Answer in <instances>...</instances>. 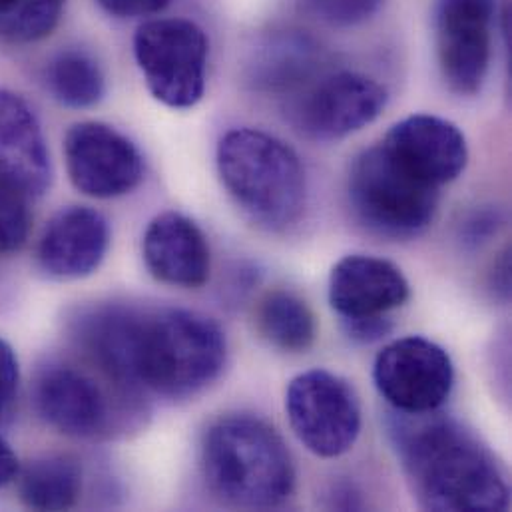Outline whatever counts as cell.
I'll use <instances>...</instances> for the list:
<instances>
[{
  "mask_svg": "<svg viewBox=\"0 0 512 512\" xmlns=\"http://www.w3.org/2000/svg\"><path fill=\"white\" fill-rule=\"evenodd\" d=\"M110 246L108 220L84 206L58 212L38 244L40 267L58 279H80L92 275L104 261Z\"/></svg>",
  "mask_w": 512,
  "mask_h": 512,
  "instance_id": "obj_17",
  "label": "cell"
},
{
  "mask_svg": "<svg viewBox=\"0 0 512 512\" xmlns=\"http://www.w3.org/2000/svg\"><path fill=\"white\" fill-rule=\"evenodd\" d=\"M507 224L501 208L481 206L469 212L459 224V240L467 250H477L487 246Z\"/></svg>",
  "mask_w": 512,
  "mask_h": 512,
  "instance_id": "obj_26",
  "label": "cell"
},
{
  "mask_svg": "<svg viewBox=\"0 0 512 512\" xmlns=\"http://www.w3.org/2000/svg\"><path fill=\"white\" fill-rule=\"evenodd\" d=\"M202 471L214 497L234 509H279L295 489L293 459L281 435L248 413L210 425L202 441Z\"/></svg>",
  "mask_w": 512,
  "mask_h": 512,
  "instance_id": "obj_2",
  "label": "cell"
},
{
  "mask_svg": "<svg viewBox=\"0 0 512 512\" xmlns=\"http://www.w3.org/2000/svg\"><path fill=\"white\" fill-rule=\"evenodd\" d=\"M136 62L152 96L170 108L196 106L206 90L208 38L192 20L156 18L134 36Z\"/></svg>",
  "mask_w": 512,
  "mask_h": 512,
  "instance_id": "obj_6",
  "label": "cell"
},
{
  "mask_svg": "<svg viewBox=\"0 0 512 512\" xmlns=\"http://www.w3.org/2000/svg\"><path fill=\"white\" fill-rule=\"evenodd\" d=\"M329 507H335V509H341V511L361 509V501L357 499V495H353V489L339 485V487L333 489L331 505H329Z\"/></svg>",
  "mask_w": 512,
  "mask_h": 512,
  "instance_id": "obj_31",
  "label": "cell"
},
{
  "mask_svg": "<svg viewBox=\"0 0 512 512\" xmlns=\"http://www.w3.org/2000/svg\"><path fill=\"white\" fill-rule=\"evenodd\" d=\"M144 311L126 305H96L72 321L82 355L122 389L138 387V341Z\"/></svg>",
  "mask_w": 512,
  "mask_h": 512,
  "instance_id": "obj_14",
  "label": "cell"
},
{
  "mask_svg": "<svg viewBox=\"0 0 512 512\" xmlns=\"http://www.w3.org/2000/svg\"><path fill=\"white\" fill-rule=\"evenodd\" d=\"M16 477L20 501L34 511H68L82 493V467L64 455L34 459Z\"/></svg>",
  "mask_w": 512,
  "mask_h": 512,
  "instance_id": "obj_20",
  "label": "cell"
},
{
  "mask_svg": "<svg viewBox=\"0 0 512 512\" xmlns=\"http://www.w3.org/2000/svg\"><path fill=\"white\" fill-rule=\"evenodd\" d=\"M343 331L355 343H375L393 331V319L389 315L361 317V319H341Z\"/></svg>",
  "mask_w": 512,
  "mask_h": 512,
  "instance_id": "obj_28",
  "label": "cell"
},
{
  "mask_svg": "<svg viewBox=\"0 0 512 512\" xmlns=\"http://www.w3.org/2000/svg\"><path fill=\"white\" fill-rule=\"evenodd\" d=\"M0 180L24 194L40 196L50 184V156L30 106L0 90Z\"/></svg>",
  "mask_w": 512,
  "mask_h": 512,
  "instance_id": "obj_18",
  "label": "cell"
},
{
  "mask_svg": "<svg viewBox=\"0 0 512 512\" xmlns=\"http://www.w3.org/2000/svg\"><path fill=\"white\" fill-rule=\"evenodd\" d=\"M387 100V90L377 80L359 72H335L303 86L291 102V120L305 138L335 142L375 122Z\"/></svg>",
  "mask_w": 512,
  "mask_h": 512,
  "instance_id": "obj_9",
  "label": "cell"
},
{
  "mask_svg": "<svg viewBox=\"0 0 512 512\" xmlns=\"http://www.w3.org/2000/svg\"><path fill=\"white\" fill-rule=\"evenodd\" d=\"M218 172L242 212L269 232L295 226L305 212L301 160L271 134L254 128L228 132L218 146Z\"/></svg>",
  "mask_w": 512,
  "mask_h": 512,
  "instance_id": "obj_3",
  "label": "cell"
},
{
  "mask_svg": "<svg viewBox=\"0 0 512 512\" xmlns=\"http://www.w3.org/2000/svg\"><path fill=\"white\" fill-rule=\"evenodd\" d=\"M108 14L118 18L150 16L164 10L170 0H96Z\"/></svg>",
  "mask_w": 512,
  "mask_h": 512,
  "instance_id": "obj_29",
  "label": "cell"
},
{
  "mask_svg": "<svg viewBox=\"0 0 512 512\" xmlns=\"http://www.w3.org/2000/svg\"><path fill=\"white\" fill-rule=\"evenodd\" d=\"M409 297V279L401 267L383 257L345 256L329 275V303L341 319L389 315Z\"/></svg>",
  "mask_w": 512,
  "mask_h": 512,
  "instance_id": "obj_15",
  "label": "cell"
},
{
  "mask_svg": "<svg viewBox=\"0 0 512 512\" xmlns=\"http://www.w3.org/2000/svg\"><path fill=\"white\" fill-rule=\"evenodd\" d=\"M497 0H439L435 8L437 56L445 82L461 96L481 92L493 50Z\"/></svg>",
  "mask_w": 512,
  "mask_h": 512,
  "instance_id": "obj_10",
  "label": "cell"
},
{
  "mask_svg": "<svg viewBox=\"0 0 512 512\" xmlns=\"http://www.w3.org/2000/svg\"><path fill=\"white\" fill-rule=\"evenodd\" d=\"M64 0H0V38L34 42L52 32Z\"/></svg>",
  "mask_w": 512,
  "mask_h": 512,
  "instance_id": "obj_23",
  "label": "cell"
},
{
  "mask_svg": "<svg viewBox=\"0 0 512 512\" xmlns=\"http://www.w3.org/2000/svg\"><path fill=\"white\" fill-rule=\"evenodd\" d=\"M311 10L333 26H357L371 20L385 0H307Z\"/></svg>",
  "mask_w": 512,
  "mask_h": 512,
  "instance_id": "obj_25",
  "label": "cell"
},
{
  "mask_svg": "<svg viewBox=\"0 0 512 512\" xmlns=\"http://www.w3.org/2000/svg\"><path fill=\"white\" fill-rule=\"evenodd\" d=\"M142 257L148 271L172 287L198 289L210 279L208 240L196 222L178 212H164L148 224Z\"/></svg>",
  "mask_w": 512,
  "mask_h": 512,
  "instance_id": "obj_16",
  "label": "cell"
},
{
  "mask_svg": "<svg viewBox=\"0 0 512 512\" xmlns=\"http://www.w3.org/2000/svg\"><path fill=\"white\" fill-rule=\"evenodd\" d=\"M30 196L0 180V254L20 250L30 232Z\"/></svg>",
  "mask_w": 512,
  "mask_h": 512,
  "instance_id": "obj_24",
  "label": "cell"
},
{
  "mask_svg": "<svg viewBox=\"0 0 512 512\" xmlns=\"http://www.w3.org/2000/svg\"><path fill=\"white\" fill-rule=\"evenodd\" d=\"M347 194L355 218L373 234L391 240L423 234L441 202V188L413 174L381 142L353 160Z\"/></svg>",
  "mask_w": 512,
  "mask_h": 512,
  "instance_id": "obj_5",
  "label": "cell"
},
{
  "mask_svg": "<svg viewBox=\"0 0 512 512\" xmlns=\"http://www.w3.org/2000/svg\"><path fill=\"white\" fill-rule=\"evenodd\" d=\"M387 435L419 507L435 512L507 511L509 483L479 437L457 419L393 411Z\"/></svg>",
  "mask_w": 512,
  "mask_h": 512,
  "instance_id": "obj_1",
  "label": "cell"
},
{
  "mask_svg": "<svg viewBox=\"0 0 512 512\" xmlns=\"http://www.w3.org/2000/svg\"><path fill=\"white\" fill-rule=\"evenodd\" d=\"M64 158L70 182L90 198L126 196L144 178V160L138 148L102 122L72 126L64 140Z\"/></svg>",
  "mask_w": 512,
  "mask_h": 512,
  "instance_id": "obj_11",
  "label": "cell"
},
{
  "mask_svg": "<svg viewBox=\"0 0 512 512\" xmlns=\"http://www.w3.org/2000/svg\"><path fill=\"white\" fill-rule=\"evenodd\" d=\"M319 60V48L309 36L283 30L265 38L257 48L252 82L261 90L289 92L313 80Z\"/></svg>",
  "mask_w": 512,
  "mask_h": 512,
  "instance_id": "obj_19",
  "label": "cell"
},
{
  "mask_svg": "<svg viewBox=\"0 0 512 512\" xmlns=\"http://www.w3.org/2000/svg\"><path fill=\"white\" fill-rule=\"evenodd\" d=\"M18 391V361L12 347L0 339V421L12 411Z\"/></svg>",
  "mask_w": 512,
  "mask_h": 512,
  "instance_id": "obj_27",
  "label": "cell"
},
{
  "mask_svg": "<svg viewBox=\"0 0 512 512\" xmlns=\"http://www.w3.org/2000/svg\"><path fill=\"white\" fill-rule=\"evenodd\" d=\"M285 413L297 441L321 459L349 453L361 435L363 413L355 387L325 369H311L289 381Z\"/></svg>",
  "mask_w": 512,
  "mask_h": 512,
  "instance_id": "obj_7",
  "label": "cell"
},
{
  "mask_svg": "<svg viewBox=\"0 0 512 512\" xmlns=\"http://www.w3.org/2000/svg\"><path fill=\"white\" fill-rule=\"evenodd\" d=\"M256 321L261 337L285 353H305L317 337L311 307L285 289H273L263 295L257 305Z\"/></svg>",
  "mask_w": 512,
  "mask_h": 512,
  "instance_id": "obj_21",
  "label": "cell"
},
{
  "mask_svg": "<svg viewBox=\"0 0 512 512\" xmlns=\"http://www.w3.org/2000/svg\"><path fill=\"white\" fill-rule=\"evenodd\" d=\"M373 383L393 411L433 413L453 393L455 367L439 343L411 335L383 347L373 365Z\"/></svg>",
  "mask_w": 512,
  "mask_h": 512,
  "instance_id": "obj_8",
  "label": "cell"
},
{
  "mask_svg": "<svg viewBox=\"0 0 512 512\" xmlns=\"http://www.w3.org/2000/svg\"><path fill=\"white\" fill-rule=\"evenodd\" d=\"M18 459L12 449L0 439V487L8 485L18 475Z\"/></svg>",
  "mask_w": 512,
  "mask_h": 512,
  "instance_id": "obj_30",
  "label": "cell"
},
{
  "mask_svg": "<svg viewBox=\"0 0 512 512\" xmlns=\"http://www.w3.org/2000/svg\"><path fill=\"white\" fill-rule=\"evenodd\" d=\"M381 144L435 188L455 182L469 162L465 134L453 122L431 114H413L399 120Z\"/></svg>",
  "mask_w": 512,
  "mask_h": 512,
  "instance_id": "obj_13",
  "label": "cell"
},
{
  "mask_svg": "<svg viewBox=\"0 0 512 512\" xmlns=\"http://www.w3.org/2000/svg\"><path fill=\"white\" fill-rule=\"evenodd\" d=\"M48 90L68 108H90L106 92V80L100 64L82 50L60 52L46 72Z\"/></svg>",
  "mask_w": 512,
  "mask_h": 512,
  "instance_id": "obj_22",
  "label": "cell"
},
{
  "mask_svg": "<svg viewBox=\"0 0 512 512\" xmlns=\"http://www.w3.org/2000/svg\"><path fill=\"white\" fill-rule=\"evenodd\" d=\"M224 329L190 309L144 313L138 341V387L168 399H186L212 385L226 367Z\"/></svg>",
  "mask_w": 512,
  "mask_h": 512,
  "instance_id": "obj_4",
  "label": "cell"
},
{
  "mask_svg": "<svg viewBox=\"0 0 512 512\" xmlns=\"http://www.w3.org/2000/svg\"><path fill=\"white\" fill-rule=\"evenodd\" d=\"M32 403L38 417L72 439H96L110 427V403L100 383L68 363H48L36 373Z\"/></svg>",
  "mask_w": 512,
  "mask_h": 512,
  "instance_id": "obj_12",
  "label": "cell"
}]
</instances>
